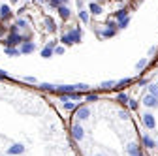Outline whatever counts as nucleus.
Masks as SVG:
<instances>
[{
  "mask_svg": "<svg viewBox=\"0 0 158 156\" xmlns=\"http://www.w3.org/2000/svg\"><path fill=\"white\" fill-rule=\"evenodd\" d=\"M0 77H6V72H2V70H0Z\"/></svg>",
  "mask_w": 158,
  "mask_h": 156,
  "instance_id": "473e14b6",
  "label": "nucleus"
},
{
  "mask_svg": "<svg viewBox=\"0 0 158 156\" xmlns=\"http://www.w3.org/2000/svg\"><path fill=\"white\" fill-rule=\"evenodd\" d=\"M89 115H90V109H89V107L77 109V117H79V118H89Z\"/></svg>",
  "mask_w": 158,
  "mask_h": 156,
  "instance_id": "0eeeda50",
  "label": "nucleus"
},
{
  "mask_svg": "<svg viewBox=\"0 0 158 156\" xmlns=\"http://www.w3.org/2000/svg\"><path fill=\"white\" fill-rule=\"evenodd\" d=\"M90 11L94 13V15H98V13H102V8H100L98 4H94V2H92V4H90Z\"/></svg>",
  "mask_w": 158,
  "mask_h": 156,
  "instance_id": "2eb2a0df",
  "label": "nucleus"
},
{
  "mask_svg": "<svg viewBox=\"0 0 158 156\" xmlns=\"http://www.w3.org/2000/svg\"><path fill=\"white\" fill-rule=\"evenodd\" d=\"M59 15H60L62 19H68V17H70V10L66 8V6H59Z\"/></svg>",
  "mask_w": 158,
  "mask_h": 156,
  "instance_id": "1a4fd4ad",
  "label": "nucleus"
},
{
  "mask_svg": "<svg viewBox=\"0 0 158 156\" xmlns=\"http://www.w3.org/2000/svg\"><path fill=\"white\" fill-rule=\"evenodd\" d=\"M115 81H105V83H102V88H111V87H115Z\"/></svg>",
  "mask_w": 158,
  "mask_h": 156,
  "instance_id": "aec40b11",
  "label": "nucleus"
},
{
  "mask_svg": "<svg viewBox=\"0 0 158 156\" xmlns=\"http://www.w3.org/2000/svg\"><path fill=\"white\" fill-rule=\"evenodd\" d=\"M62 2H68V0H62Z\"/></svg>",
  "mask_w": 158,
  "mask_h": 156,
  "instance_id": "72a5a7b5",
  "label": "nucleus"
},
{
  "mask_svg": "<svg viewBox=\"0 0 158 156\" xmlns=\"http://www.w3.org/2000/svg\"><path fill=\"white\" fill-rule=\"evenodd\" d=\"M62 41L66 45H70V44H74V38H71V34L68 32V34H64V36H62Z\"/></svg>",
  "mask_w": 158,
  "mask_h": 156,
  "instance_id": "ddd939ff",
  "label": "nucleus"
},
{
  "mask_svg": "<svg viewBox=\"0 0 158 156\" xmlns=\"http://www.w3.org/2000/svg\"><path fill=\"white\" fill-rule=\"evenodd\" d=\"M40 2H44V0H40Z\"/></svg>",
  "mask_w": 158,
  "mask_h": 156,
  "instance_id": "c9c22d12",
  "label": "nucleus"
},
{
  "mask_svg": "<svg viewBox=\"0 0 158 156\" xmlns=\"http://www.w3.org/2000/svg\"><path fill=\"white\" fill-rule=\"evenodd\" d=\"M34 49H36V44H34V41H25V44H23V47H21L19 51L26 55V53H32Z\"/></svg>",
  "mask_w": 158,
  "mask_h": 156,
  "instance_id": "7ed1b4c3",
  "label": "nucleus"
},
{
  "mask_svg": "<svg viewBox=\"0 0 158 156\" xmlns=\"http://www.w3.org/2000/svg\"><path fill=\"white\" fill-rule=\"evenodd\" d=\"M149 90H150V94H153V96H156V98H158V85H150Z\"/></svg>",
  "mask_w": 158,
  "mask_h": 156,
  "instance_id": "f3484780",
  "label": "nucleus"
},
{
  "mask_svg": "<svg viewBox=\"0 0 158 156\" xmlns=\"http://www.w3.org/2000/svg\"><path fill=\"white\" fill-rule=\"evenodd\" d=\"M45 23H47V30H49V32H55V30H56V26H55V23H53V19H49V17H47Z\"/></svg>",
  "mask_w": 158,
  "mask_h": 156,
  "instance_id": "4468645a",
  "label": "nucleus"
},
{
  "mask_svg": "<svg viewBox=\"0 0 158 156\" xmlns=\"http://www.w3.org/2000/svg\"><path fill=\"white\" fill-rule=\"evenodd\" d=\"M10 13H11V10L8 8V6H0V17H2V19H8Z\"/></svg>",
  "mask_w": 158,
  "mask_h": 156,
  "instance_id": "9d476101",
  "label": "nucleus"
},
{
  "mask_svg": "<svg viewBox=\"0 0 158 156\" xmlns=\"http://www.w3.org/2000/svg\"><path fill=\"white\" fill-rule=\"evenodd\" d=\"M21 41H23V38H21V36H17V34L13 32L11 36H10L8 40H6V45H13V44H21Z\"/></svg>",
  "mask_w": 158,
  "mask_h": 156,
  "instance_id": "39448f33",
  "label": "nucleus"
},
{
  "mask_svg": "<svg viewBox=\"0 0 158 156\" xmlns=\"http://www.w3.org/2000/svg\"><path fill=\"white\" fill-rule=\"evenodd\" d=\"M13 2H17V0H13Z\"/></svg>",
  "mask_w": 158,
  "mask_h": 156,
  "instance_id": "e433bc0d",
  "label": "nucleus"
},
{
  "mask_svg": "<svg viewBox=\"0 0 158 156\" xmlns=\"http://www.w3.org/2000/svg\"><path fill=\"white\" fill-rule=\"evenodd\" d=\"M70 34H71V38H74V44H79V40H81V30H79V28H74Z\"/></svg>",
  "mask_w": 158,
  "mask_h": 156,
  "instance_id": "9b49d317",
  "label": "nucleus"
},
{
  "mask_svg": "<svg viewBox=\"0 0 158 156\" xmlns=\"http://www.w3.org/2000/svg\"><path fill=\"white\" fill-rule=\"evenodd\" d=\"M143 104H145L147 107H158V98L153 96V94H149V96L143 98Z\"/></svg>",
  "mask_w": 158,
  "mask_h": 156,
  "instance_id": "f03ea898",
  "label": "nucleus"
},
{
  "mask_svg": "<svg viewBox=\"0 0 158 156\" xmlns=\"http://www.w3.org/2000/svg\"><path fill=\"white\" fill-rule=\"evenodd\" d=\"M143 143H145V145H147L149 148H154V147H156V145H154V141L150 139L149 136H145V137H143Z\"/></svg>",
  "mask_w": 158,
  "mask_h": 156,
  "instance_id": "f8f14e48",
  "label": "nucleus"
},
{
  "mask_svg": "<svg viewBox=\"0 0 158 156\" xmlns=\"http://www.w3.org/2000/svg\"><path fill=\"white\" fill-rule=\"evenodd\" d=\"M71 134H74L75 139H83V136H85V134H83V128H81L79 124H75L74 128H71Z\"/></svg>",
  "mask_w": 158,
  "mask_h": 156,
  "instance_id": "423d86ee",
  "label": "nucleus"
},
{
  "mask_svg": "<svg viewBox=\"0 0 158 156\" xmlns=\"http://www.w3.org/2000/svg\"><path fill=\"white\" fill-rule=\"evenodd\" d=\"M128 152H130V156H141V152H139V148H138V145H135V143L128 145Z\"/></svg>",
  "mask_w": 158,
  "mask_h": 156,
  "instance_id": "6e6552de",
  "label": "nucleus"
},
{
  "mask_svg": "<svg viewBox=\"0 0 158 156\" xmlns=\"http://www.w3.org/2000/svg\"><path fill=\"white\" fill-rule=\"evenodd\" d=\"M147 66V60H141V62H138V70H143Z\"/></svg>",
  "mask_w": 158,
  "mask_h": 156,
  "instance_id": "393cba45",
  "label": "nucleus"
},
{
  "mask_svg": "<svg viewBox=\"0 0 158 156\" xmlns=\"http://www.w3.org/2000/svg\"><path fill=\"white\" fill-rule=\"evenodd\" d=\"M102 34H104V36H113V28H111V30H109V28H107V30H104Z\"/></svg>",
  "mask_w": 158,
  "mask_h": 156,
  "instance_id": "bb28decb",
  "label": "nucleus"
},
{
  "mask_svg": "<svg viewBox=\"0 0 158 156\" xmlns=\"http://www.w3.org/2000/svg\"><path fill=\"white\" fill-rule=\"evenodd\" d=\"M19 53H21V51H17V49H10V47L6 49V55H10V56H17Z\"/></svg>",
  "mask_w": 158,
  "mask_h": 156,
  "instance_id": "dca6fc26",
  "label": "nucleus"
},
{
  "mask_svg": "<svg viewBox=\"0 0 158 156\" xmlns=\"http://www.w3.org/2000/svg\"><path fill=\"white\" fill-rule=\"evenodd\" d=\"M128 23H130V17H124V19H120V23H119V28H124Z\"/></svg>",
  "mask_w": 158,
  "mask_h": 156,
  "instance_id": "6ab92c4d",
  "label": "nucleus"
},
{
  "mask_svg": "<svg viewBox=\"0 0 158 156\" xmlns=\"http://www.w3.org/2000/svg\"><path fill=\"white\" fill-rule=\"evenodd\" d=\"M156 147H158V143H156Z\"/></svg>",
  "mask_w": 158,
  "mask_h": 156,
  "instance_id": "4c0bfd02",
  "label": "nucleus"
},
{
  "mask_svg": "<svg viewBox=\"0 0 158 156\" xmlns=\"http://www.w3.org/2000/svg\"><path fill=\"white\" fill-rule=\"evenodd\" d=\"M126 17V10H119L117 11V19H124Z\"/></svg>",
  "mask_w": 158,
  "mask_h": 156,
  "instance_id": "412c9836",
  "label": "nucleus"
},
{
  "mask_svg": "<svg viewBox=\"0 0 158 156\" xmlns=\"http://www.w3.org/2000/svg\"><path fill=\"white\" fill-rule=\"evenodd\" d=\"M87 102H96V94H90V96L87 98Z\"/></svg>",
  "mask_w": 158,
  "mask_h": 156,
  "instance_id": "c756f323",
  "label": "nucleus"
},
{
  "mask_svg": "<svg viewBox=\"0 0 158 156\" xmlns=\"http://www.w3.org/2000/svg\"><path fill=\"white\" fill-rule=\"evenodd\" d=\"M17 26H26V21L25 19H19L17 21Z\"/></svg>",
  "mask_w": 158,
  "mask_h": 156,
  "instance_id": "cd10ccee",
  "label": "nucleus"
},
{
  "mask_svg": "<svg viewBox=\"0 0 158 156\" xmlns=\"http://www.w3.org/2000/svg\"><path fill=\"white\" fill-rule=\"evenodd\" d=\"M143 124H145L149 130H153L156 126V120H154V117L150 115V113H147V115H143Z\"/></svg>",
  "mask_w": 158,
  "mask_h": 156,
  "instance_id": "f257e3e1",
  "label": "nucleus"
},
{
  "mask_svg": "<svg viewBox=\"0 0 158 156\" xmlns=\"http://www.w3.org/2000/svg\"><path fill=\"white\" fill-rule=\"evenodd\" d=\"M79 17H81L85 23H87V21H89V13H87V11H79Z\"/></svg>",
  "mask_w": 158,
  "mask_h": 156,
  "instance_id": "4be33fe9",
  "label": "nucleus"
},
{
  "mask_svg": "<svg viewBox=\"0 0 158 156\" xmlns=\"http://www.w3.org/2000/svg\"><path fill=\"white\" fill-rule=\"evenodd\" d=\"M64 107H66V109H74V107H75V105H74V104H71V102H66V100H64Z\"/></svg>",
  "mask_w": 158,
  "mask_h": 156,
  "instance_id": "b1692460",
  "label": "nucleus"
},
{
  "mask_svg": "<svg viewBox=\"0 0 158 156\" xmlns=\"http://www.w3.org/2000/svg\"><path fill=\"white\" fill-rule=\"evenodd\" d=\"M10 152H13V154H15V152H23V147H21V145H13L10 148Z\"/></svg>",
  "mask_w": 158,
  "mask_h": 156,
  "instance_id": "a211bd4d",
  "label": "nucleus"
},
{
  "mask_svg": "<svg viewBox=\"0 0 158 156\" xmlns=\"http://www.w3.org/2000/svg\"><path fill=\"white\" fill-rule=\"evenodd\" d=\"M119 2H123V0H119Z\"/></svg>",
  "mask_w": 158,
  "mask_h": 156,
  "instance_id": "f704fd0d",
  "label": "nucleus"
},
{
  "mask_svg": "<svg viewBox=\"0 0 158 156\" xmlns=\"http://www.w3.org/2000/svg\"><path fill=\"white\" fill-rule=\"evenodd\" d=\"M26 81H28V83H36V77H30V75H28V77H26Z\"/></svg>",
  "mask_w": 158,
  "mask_h": 156,
  "instance_id": "7c9ffc66",
  "label": "nucleus"
},
{
  "mask_svg": "<svg viewBox=\"0 0 158 156\" xmlns=\"http://www.w3.org/2000/svg\"><path fill=\"white\" fill-rule=\"evenodd\" d=\"M60 2H62V0H51V4H53V6H60Z\"/></svg>",
  "mask_w": 158,
  "mask_h": 156,
  "instance_id": "2f4dec72",
  "label": "nucleus"
},
{
  "mask_svg": "<svg viewBox=\"0 0 158 156\" xmlns=\"http://www.w3.org/2000/svg\"><path fill=\"white\" fill-rule=\"evenodd\" d=\"M55 53H56V55H62V53H64V47H56Z\"/></svg>",
  "mask_w": 158,
  "mask_h": 156,
  "instance_id": "c85d7f7f",
  "label": "nucleus"
},
{
  "mask_svg": "<svg viewBox=\"0 0 158 156\" xmlns=\"http://www.w3.org/2000/svg\"><path fill=\"white\" fill-rule=\"evenodd\" d=\"M53 47H55V41H51L49 45H45L44 51H41V56H44V58H49V56L53 55Z\"/></svg>",
  "mask_w": 158,
  "mask_h": 156,
  "instance_id": "20e7f679",
  "label": "nucleus"
},
{
  "mask_svg": "<svg viewBox=\"0 0 158 156\" xmlns=\"http://www.w3.org/2000/svg\"><path fill=\"white\" fill-rule=\"evenodd\" d=\"M119 102L126 104V102H128V96H126V94H119Z\"/></svg>",
  "mask_w": 158,
  "mask_h": 156,
  "instance_id": "5701e85b",
  "label": "nucleus"
},
{
  "mask_svg": "<svg viewBox=\"0 0 158 156\" xmlns=\"http://www.w3.org/2000/svg\"><path fill=\"white\" fill-rule=\"evenodd\" d=\"M128 102H130V107L132 109H138V102H135V100H128Z\"/></svg>",
  "mask_w": 158,
  "mask_h": 156,
  "instance_id": "a878e982",
  "label": "nucleus"
}]
</instances>
